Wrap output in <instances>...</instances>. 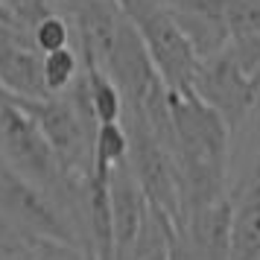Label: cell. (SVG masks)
<instances>
[{
  "label": "cell",
  "mask_w": 260,
  "mask_h": 260,
  "mask_svg": "<svg viewBox=\"0 0 260 260\" xmlns=\"http://www.w3.org/2000/svg\"><path fill=\"white\" fill-rule=\"evenodd\" d=\"M123 126L129 132L132 176L138 178L152 213L173 228L184 219V178H181L176 155L143 117L126 111Z\"/></svg>",
  "instance_id": "3957f363"
},
{
  "label": "cell",
  "mask_w": 260,
  "mask_h": 260,
  "mask_svg": "<svg viewBox=\"0 0 260 260\" xmlns=\"http://www.w3.org/2000/svg\"><path fill=\"white\" fill-rule=\"evenodd\" d=\"M222 21L231 41L260 38V0H225Z\"/></svg>",
  "instance_id": "5bb4252c"
},
{
  "label": "cell",
  "mask_w": 260,
  "mask_h": 260,
  "mask_svg": "<svg viewBox=\"0 0 260 260\" xmlns=\"http://www.w3.org/2000/svg\"><path fill=\"white\" fill-rule=\"evenodd\" d=\"M61 12H68L73 24L85 68L106 71L111 53L117 47L120 29L126 24V15L117 0H61Z\"/></svg>",
  "instance_id": "ba28073f"
},
{
  "label": "cell",
  "mask_w": 260,
  "mask_h": 260,
  "mask_svg": "<svg viewBox=\"0 0 260 260\" xmlns=\"http://www.w3.org/2000/svg\"><path fill=\"white\" fill-rule=\"evenodd\" d=\"M0 152L44 193L61 184L71 187L59 158L44 138V132L38 129V123L3 94H0Z\"/></svg>",
  "instance_id": "277c9868"
},
{
  "label": "cell",
  "mask_w": 260,
  "mask_h": 260,
  "mask_svg": "<svg viewBox=\"0 0 260 260\" xmlns=\"http://www.w3.org/2000/svg\"><path fill=\"white\" fill-rule=\"evenodd\" d=\"M193 94L199 96L202 103H208L228 123V129L237 132L251 114V108L257 106L260 76L248 73L240 64V59L225 47L219 53L208 56V59H202Z\"/></svg>",
  "instance_id": "5b68a950"
},
{
  "label": "cell",
  "mask_w": 260,
  "mask_h": 260,
  "mask_svg": "<svg viewBox=\"0 0 260 260\" xmlns=\"http://www.w3.org/2000/svg\"><path fill=\"white\" fill-rule=\"evenodd\" d=\"M149 216H152L149 202L143 196L138 178L132 176L129 158H126L111 173V219H114V248H117L114 254L132 257Z\"/></svg>",
  "instance_id": "9c48e42d"
},
{
  "label": "cell",
  "mask_w": 260,
  "mask_h": 260,
  "mask_svg": "<svg viewBox=\"0 0 260 260\" xmlns=\"http://www.w3.org/2000/svg\"><path fill=\"white\" fill-rule=\"evenodd\" d=\"M231 205V260H260V158Z\"/></svg>",
  "instance_id": "30bf717a"
},
{
  "label": "cell",
  "mask_w": 260,
  "mask_h": 260,
  "mask_svg": "<svg viewBox=\"0 0 260 260\" xmlns=\"http://www.w3.org/2000/svg\"><path fill=\"white\" fill-rule=\"evenodd\" d=\"M71 32H73L71 21L61 12H53V15H47L44 21H38V24L32 26L29 41H32V47H36L41 56H47V53L71 47Z\"/></svg>",
  "instance_id": "9a60e30c"
},
{
  "label": "cell",
  "mask_w": 260,
  "mask_h": 260,
  "mask_svg": "<svg viewBox=\"0 0 260 260\" xmlns=\"http://www.w3.org/2000/svg\"><path fill=\"white\" fill-rule=\"evenodd\" d=\"M231 199L184 213L170 231V260H231Z\"/></svg>",
  "instance_id": "52a82bcc"
},
{
  "label": "cell",
  "mask_w": 260,
  "mask_h": 260,
  "mask_svg": "<svg viewBox=\"0 0 260 260\" xmlns=\"http://www.w3.org/2000/svg\"><path fill=\"white\" fill-rule=\"evenodd\" d=\"M114 260H129V257H120V254H114Z\"/></svg>",
  "instance_id": "2e32d148"
},
{
  "label": "cell",
  "mask_w": 260,
  "mask_h": 260,
  "mask_svg": "<svg viewBox=\"0 0 260 260\" xmlns=\"http://www.w3.org/2000/svg\"><path fill=\"white\" fill-rule=\"evenodd\" d=\"M85 85H88V100H91V111H94L96 126L123 123L126 100H123V91L117 88V82L103 68H85Z\"/></svg>",
  "instance_id": "8fae6325"
},
{
  "label": "cell",
  "mask_w": 260,
  "mask_h": 260,
  "mask_svg": "<svg viewBox=\"0 0 260 260\" xmlns=\"http://www.w3.org/2000/svg\"><path fill=\"white\" fill-rule=\"evenodd\" d=\"M123 15L138 29L143 47L155 61L161 79L173 94H193L196 76L202 68V56L190 41L178 18L161 0H117Z\"/></svg>",
  "instance_id": "7a4b0ae2"
},
{
  "label": "cell",
  "mask_w": 260,
  "mask_h": 260,
  "mask_svg": "<svg viewBox=\"0 0 260 260\" xmlns=\"http://www.w3.org/2000/svg\"><path fill=\"white\" fill-rule=\"evenodd\" d=\"M173 155L184 178V213L208 208L225 196L231 129L196 94H173Z\"/></svg>",
  "instance_id": "6da1fadb"
},
{
  "label": "cell",
  "mask_w": 260,
  "mask_h": 260,
  "mask_svg": "<svg viewBox=\"0 0 260 260\" xmlns=\"http://www.w3.org/2000/svg\"><path fill=\"white\" fill-rule=\"evenodd\" d=\"M129 158V132L123 123L96 126L94 135V170H114Z\"/></svg>",
  "instance_id": "7c38bea8"
},
{
  "label": "cell",
  "mask_w": 260,
  "mask_h": 260,
  "mask_svg": "<svg viewBox=\"0 0 260 260\" xmlns=\"http://www.w3.org/2000/svg\"><path fill=\"white\" fill-rule=\"evenodd\" d=\"M0 211L18 228L56 240L61 246H73L68 219L56 211V205L47 199V193L36 187L3 152H0Z\"/></svg>",
  "instance_id": "8992f818"
},
{
  "label": "cell",
  "mask_w": 260,
  "mask_h": 260,
  "mask_svg": "<svg viewBox=\"0 0 260 260\" xmlns=\"http://www.w3.org/2000/svg\"><path fill=\"white\" fill-rule=\"evenodd\" d=\"M76 82H79V56L73 47L44 56V85H47L50 96H61Z\"/></svg>",
  "instance_id": "4fadbf2b"
}]
</instances>
